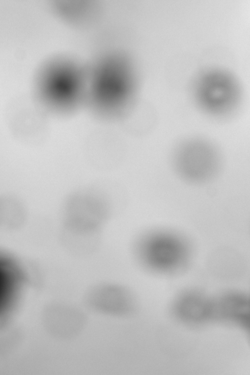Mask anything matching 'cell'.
I'll list each match as a JSON object with an SVG mask.
<instances>
[{"instance_id": "obj_2", "label": "cell", "mask_w": 250, "mask_h": 375, "mask_svg": "<svg viewBox=\"0 0 250 375\" xmlns=\"http://www.w3.org/2000/svg\"><path fill=\"white\" fill-rule=\"evenodd\" d=\"M169 160L176 177L194 186L205 185L215 180L224 164L219 146L201 135L188 136L177 142L171 150Z\"/></svg>"}, {"instance_id": "obj_4", "label": "cell", "mask_w": 250, "mask_h": 375, "mask_svg": "<svg viewBox=\"0 0 250 375\" xmlns=\"http://www.w3.org/2000/svg\"><path fill=\"white\" fill-rule=\"evenodd\" d=\"M194 98L197 105L208 115L224 117L238 101L239 93L233 85L226 82H208L197 85Z\"/></svg>"}, {"instance_id": "obj_5", "label": "cell", "mask_w": 250, "mask_h": 375, "mask_svg": "<svg viewBox=\"0 0 250 375\" xmlns=\"http://www.w3.org/2000/svg\"><path fill=\"white\" fill-rule=\"evenodd\" d=\"M132 302V297L129 290L115 284L104 283L96 285L88 294V303L92 308L101 312L111 315L128 313Z\"/></svg>"}, {"instance_id": "obj_6", "label": "cell", "mask_w": 250, "mask_h": 375, "mask_svg": "<svg viewBox=\"0 0 250 375\" xmlns=\"http://www.w3.org/2000/svg\"><path fill=\"white\" fill-rule=\"evenodd\" d=\"M0 265V314L6 308L13 295V275Z\"/></svg>"}, {"instance_id": "obj_1", "label": "cell", "mask_w": 250, "mask_h": 375, "mask_svg": "<svg viewBox=\"0 0 250 375\" xmlns=\"http://www.w3.org/2000/svg\"><path fill=\"white\" fill-rule=\"evenodd\" d=\"M133 250L141 266L163 273L182 270L190 262L194 254L191 243L186 236L164 228L143 232L136 239Z\"/></svg>"}, {"instance_id": "obj_3", "label": "cell", "mask_w": 250, "mask_h": 375, "mask_svg": "<svg viewBox=\"0 0 250 375\" xmlns=\"http://www.w3.org/2000/svg\"><path fill=\"white\" fill-rule=\"evenodd\" d=\"M105 199L95 193L81 192L69 197L62 209L63 235L97 239L111 215Z\"/></svg>"}]
</instances>
